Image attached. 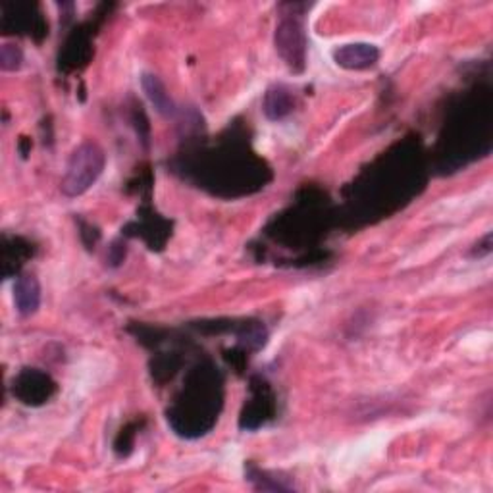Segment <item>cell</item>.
Returning <instances> with one entry per match:
<instances>
[{"mask_svg": "<svg viewBox=\"0 0 493 493\" xmlns=\"http://www.w3.org/2000/svg\"><path fill=\"white\" fill-rule=\"evenodd\" d=\"M126 254H128V246H126V241L123 239H116V241H112L110 246H108V254H106V261L112 268H116L120 266L123 261H126Z\"/></svg>", "mask_w": 493, "mask_h": 493, "instance_id": "24", "label": "cell"}, {"mask_svg": "<svg viewBox=\"0 0 493 493\" xmlns=\"http://www.w3.org/2000/svg\"><path fill=\"white\" fill-rule=\"evenodd\" d=\"M332 56H333V62L338 64L340 68L363 72V70H370L372 66L378 64L380 51L370 43H351L333 49Z\"/></svg>", "mask_w": 493, "mask_h": 493, "instance_id": "13", "label": "cell"}, {"mask_svg": "<svg viewBox=\"0 0 493 493\" xmlns=\"http://www.w3.org/2000/svg\"><path fill=\"white\" fill-rule=\"evenodd\" d=\"M12 394L27 407H41L56 394V382L39 368H24L12 380Z\"/></svg>", "mask_w": 493, "mask_h": 493, "instance_id": "11", "label": "cell"}, {"mask_svg": "<svg viewBox=\"0 0 493 493\" xmlns=\"http://www.w3.org/2000/svg\"><path fill=\"white\" fill-rule=\"evenodd\" d=\"M489 253H491V233H486L484 239L474 245L473 256H478V259H481V256H488Z\"/></svg>", "mask_w": 493, "mask_h": 493, "instance_id": "28", "label": "cell"}, {"mask_svg": "<svg viewBox=\"0 0 493 493\" xmlns=\"http://www.w3.org/2000/svg\"><path fill=\"white\" fill-rule=\"evenodd\" d=\"M231 333H235L239 347L246 353L261 351L268 341V332L259 320H239V322L233 320Z\"/></svg>", "mask_w": 493, "mask_h": 493, "instance_id": "18", "label": "cell"}, {"mask_svg": "<svg viewBox=\"0 0 493 493\" xmlns=\"http://www.w3.org/2000/svg\"><path fill=\"white\" fill-rule=\"evenodd\" d=\"M33 256V245L18 235H4L3 238V276H20L24 266Z\"/></svg>", "mask_w": 493, "mask_h": 493, "instance_id": "14", "label": "cell"}, {"mask_svg": "<svg viewBox=\"0 0 493 493\" xmlns=\"http://www.w3.org/2000/svg\"><path fill=\"white\" fill-rule=\"evenodd\" d=\"M182 356L177 353H159L151 361V374L154 378V382L166 384L168 380H172L177 370L182 368Z\"/></svg>", "mask_w": 493, "mask_h": 493, "instance_id": "20", "label": "cell"}, {"mask_svg": "<svg viewBox=\"0 0 493 493\" xmlns=\"http://www.w3.org/2000/svg\"><path fill=\"white\" fill-rule=\"evenodd\" d=\"M295 110V95L291 87L284 83H274L266 89L262 98V112L268 120L278 121L287 118Z\"/></svg>", "mask_w": 493, "mask_h": 493, "instance_id": "15", "label": "cell"}, {"mask_svg": "<svg viewBox=\"0 0 493 493\" xmlns=\"http://www.w3.org/2000/svg\"><path fill=\"white\" fill-rule=\"evenodd\" d=\"M106 156L103 147L95 141H83L80 147H75L66 174L62 177V193L66 197H80L89 192L105 170Z\"/></svg>", "mask_w": 493, "mask_h": 493, "instance_id": "6", "label": "cell"}, {"mask_svg": "<svg viewBox=\"0 0 493 493\" xmlns=\"http://www.w3.org/2000/svg\"><path fill=\"white\" fill-rule=\"evenodd\" d=\"M29 149H31V145H29L27 137H21V139H20V154L24 156V159L29 154Z\"/></svg>", "mask_w": 493, "mask_h": 493, "instance_id": "29", "label": "cell"}, {"mask_svg": "<svg viewBox=\"0 0 493 493\" xmlns=\"http://www.w3.org/2000/svg\"><path fill=\"white\" fill-rule=\"evenodd\" d=\"M174 172L218 197H243L261 192L272 179L268 164L235 136L210 145H192L172 160Z\"/></svg>", "mask_w": 493, "mask_h": 493, "instance_id": "1", "label": "cell"}, {"mask_svg": "<svg viewBox=\"0 0 493 493\" xmlns=\"http://www.w3.org/2000/svg\"><path fill=\"white\" fill-rule=\"evenodd\" d=\"M422 185L424 164L419 143L403 141L356 179L349 200L363 216L389 215L409 203Z\"/></svg>", "mask_w": 493, "mask_h": 493, "instance_id": "2", "label": "cell"}, {"mask_svg": "<svg viewBox=\"0 0 493 493\" xmlns=\"http://www.w3.org/2000/svg\"><path fill=\"white\" fill-rule=\"evenodd\" d=\"M24 64V52L16 43H4L0 47V68L4 72H18Z\"/></svg>", "mask_w": 493, "mask_h": 493, "instance_id": "21", "label": "cell"}, {"mask_svg": "<svg viewBox=\"0 0 493 493\" xmlns=\"http://www.w3.org/2000/svg\"><path fill=\"white\" fill-rule=\"evenodd\" d=\"M246 355H249V353L241 349L239 345L233 347V349L223 351V358H226V361L235 368V372H238V374H241L245 366H246Z\"/></svg>", "mask_w": 493, "mask_h": 493, "instance_id": "27", "label": "cell"}, {"mask_svg": "<svg viewBox=\"0 0 493 493\" xmlns=\"http://www.w3.org/2000/svg\"><path fill=\"white\" fill-rule=\"evenodd\" d=\"M141 85H143V91L145 95L149 97V100L153 103V106L156 108L160 116L164 118H176L177 114V106L174 105V100L168 93L166 85L160 82L159 75L154 74H143L141 77Z\"/></svg>", "mask_w": 493, "mask_h": 493, "instance_id": "17", "label": "cell"}, {"mask_svg": "<svg viewBox=\"0 0 493 493\" xmlns=\"http://www.w3.org/2000/svg\"><path fill=\"white\" fill-rule=\"evenodd\" d=\"M222 405L223 376L212 361H200L187 372L166 419L179 438L197 440L215 428Z\"/></svg>", "mask_w": 493, "mask_h": 493, "instance_id": "4", "label": "cell"}, {"mask_svg": "<svg viewBox=\"0 0 493 493\" xmlns=\"http://www.w3.org/2000/svg\"><path fill=\"white\" fill-rule=\"evenodd\" d=\"M131 121L136 123L137 136H139V139L143 141L145 147H147V145H149V131H151V126H149V120H147V116H145V112L141 110V106H136V112H133Z\"/></svg>", "mask_w": 493, "mask_h": 493, "instance_id": "26", "label": "cell"}, {"mask_svg": "<svg viewBox=\"0 0 493 493\" xmlns=\"http://www.w3.org/2000/svg\"><path fill=\"white\" fill-rule=\"evenodd\" d=\"M139 430L137 422H131L118 432L114 440V451L118 457H128L133 451V445H136V435Z\"/></svg>", "mask_w": 493, "mask_h": 493, "instance_id": "22", "label": "cell"}, {"mask_svg": "<svg viewBox=\"0 0 493 493\" xmlns=\"http://www.w3.org/2000/svg\"><path fill=\"white\" fill-rule=\"evenodd\" d=\"M251 394L253 397L245 403L239 417V428L246 432L259 430L276 414V395L262 376H251Z\"/></svg>", "mask_w": 493, "mask_h": 493, "instance_id": "10", "label": "cell"}, {"mask_svg": "<svg viewBox=\"0 0 493 493\" xmlns=\"http://www.w3.org/2000/svg\"><path fill=\"white\" fill-rule=\"evenodd\" d=\"M139 215L141 216L137 222H129L128 226L121 230L123 235H128V238H141L149 245V249L162 251L168 238L172 235V222L156 215L151 207L141 208Z\"/></svg>", "mask_w": 493, "mask_h": 493, "instance_id": "12", "label": "cell"}, {"mask_svg": "<svg viewBox=\"0 0 493 493\" xmlns=\"http://www.w3.org/2000/svg\"><path fill=\"white\" fill-rule=\"evenodd\" d=\"M274 44L287 68L293 74H302L307 66V33L301 16L286 14L276 27Z\"/></svg>", "mask_w": 493, "mask_h": 493, "instance_id": "7", "label": "cell"}, {"mask_svg": "<svg viewBox=\"0 0 493 493\" xmlns=\"http://www.w3.org/2000/svg\"><path fill=\"white\" fill-rule=\"evenodd\" d=\"M491 151V103L489 89L476 87L453 106L440 137L438 168L455 172Z\"/></svg>", "mask_w": 493, "mask_h": 493, "instance_id": "3", "label": "cell"}, {"mask_svg": "<svg viewBox=\"0 0 493 493\" xmlns=\"http://www.w3.org/2000/svg\"><path fill=\"white\" fill-rule=\"evenodd\" d=\"M129 332L136 335V338L147 347H156L164 341V335L166 332L160 328H154V326H145V324H133L129 326Z\"/></svg>", "mask_w": 493, "mask_h": 493, "instance_id": "23", "label": "cell"}, {"mask_svg": "<svg viewBox=\"0 0 493 493\" xmlns=\"http://www.w3.org/2000/svg\"><path fill=\"white\" fill-rule=\"evenodd\" d=\"M14 302L21 317H33L41 307V286L33 274H20L14 284Z\"/></svg>", "mask_w": 493, "mask_h": 493, "instance_id": "16", "label": "cell"}, {"mask_svg": "<svg viewBox=\"0 0 493 493\" xmlns=\"http://www.w3.org/2000/svg\"><path fill=\"white\" fill-rule=\"evenodd\" d=\"M80 235H82V241L87 246L89 251H93L98 239H100V231L93 226V223H89L85 220L80 218Z\"/></svg>", "mask_w": 493, "mask_h": 493, "instance_id": "25", "label": "cell"}, {"mask_svg": "<svg viewBox=\"0 0 493 493\" xmlns=\"http://www.w3.org/2000/svg\"><path fill=\"white\" fill-rule=\"evenodd\" d=\"M330 203L318 189L305 187L299 192L297 205L279 215L268 226V235L272 239L289 246H309L322 238V231L328 228Z\"/></svg>", "mask_w": 493, "mask_h": 493, "instance_id": "5", "label": "cell"}, {"mask_svg": "<svg viewBox=\"0 0 493 493\" xmlns=\"http://www.w3.org/2000/svg\"><path fill=\"white\" fill-rule=\"evenodd\" d=\"M98 27L97 21H85L77 26L59 52V72L60 74H74L83 70L85 66L93 59V37L95 29Z\"/></svg>", "mask_w": 493, "mask_h": 493, "instance_id": "9", "label": "cell"}, {"mask_svg": "<svg viewBox=\"0 0 493 493\" xmlns=\"http://www.w3.org/2000/svg\"><path fill=\"white\" fill-rule=\"evenodd\" d=\"M0 27L6 35H27L41 43L49 35V21L35 3H3L0 4Z\"/></svg>", "mask_w": 493, "mask_h": 493, "instance_id": "8", "label": "cell"}, {"mask_svg": "<svg viewBox=\"0 0 493 493\" xmlns=\"http://www.w3.org/2000/svg\"><path fill=\"white\" fill-rule=\"evenodd\" d=\"M245 476H246V480L251 481L254 489H262V491H289V489L295 488L293 484H291V481H286L287 478H279L278 474L266 473V470H261L259 466H254L253 463H246Z\"/></svg>", "mask_w": 493, "mask_h": 493, "instance_id": "19", "label": "cell"}]
</instances>
